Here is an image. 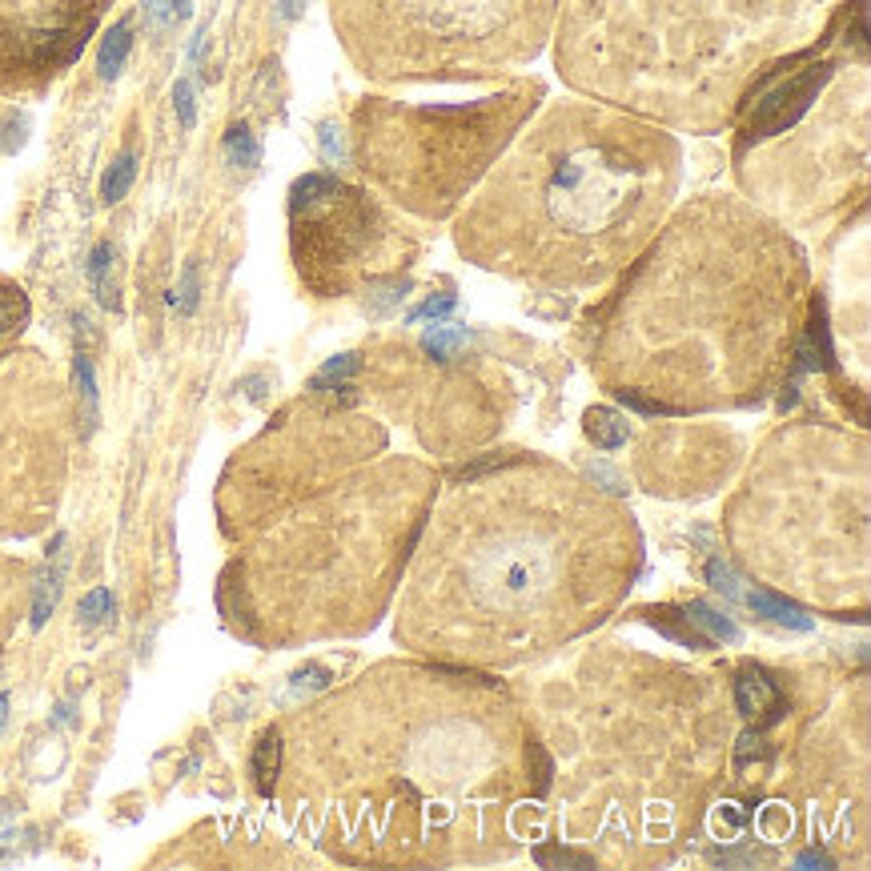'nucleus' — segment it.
<instances>
[{"mask_svg":"<svg viewBox=\"0 0 871 871\" xmlns=\"http://www.w3.org/2000/svg\"><path fill=\"white\" fill-rule=\"evenodd\" d=\"M409 579L398 639L454 663H522L606 619L639 567L631 518L559 470L466 478Z\"/></svg>","mask_w":871,"mask_h":871,"instance_id":"1","label":"nucleus"},{"mask_svg":"<svg viewBox=\"0 0 871 871\" xmlns=\"http://www.w3.org/2000/svg\"><path fill=\"white\" fill-rule=\"evenodd\" d=\"M334 711L357 732L342 775L345 839L357 860H454L498 836L518 779V719L490 678L377 667Z\"/></svg>","mask_w":871,"mask_h":871,"instance_id":"2","label":"nucleus"},{"mask_svg":"<svg viewBox=\"0 0 871 871\" xmlns=\"http://www.w3.org/2000/svg\"><path fill=\"white\" fill-rule=\"evenodd\" d=\"M715 237L719 221H707V205L683 214L614 318L603 366L614 394L643 414L759 398L791 345L803 278L791 241L751 217L735 261L723 266Z\"/></svg>","mask_w":871,"mask_h":871,"instance_id":"3","label":"nucleus"},{"mask_svg":"<svg viewBox=\"0 0 871 871\" xmlns=\"http://www.w3.org/2000/svg\"><path fill=\"white\" fill-rule=\"evenodd\" d=\"M675 141L611 108H550L458 226L478 266L547 286H599L675 194Z\"/></svg>","mask_w":871,"mask_h":871,"instance_id":"4","label":"nucleus"},{"mask_svg":"<svg viewBox=\"0 0 871 871\" xmlns=\"http://www.w3.org/2000/svg\"><path fill=\"white\" fill-rule=\"evenodd\" d=\"M530 108L527 93L478 105H366L357 113V162L398 205L446 217L515 141Z\"/></svg>","mask_w":871,"mask_h":871,"instance_id":"5","label":"nucleus"},{"mask_svg":"<svg viewBox=\"0 0 871 871\" xmlns=\"http://www.w3.org/2000/svg\"><path fill=\"white\" fill-rule=\"evenodd\" d=\"M293 258L302 278L322 298L350 293L357 281H377L394 269L386 217L362 189H350L338 177L310 173L290 189Z\"/></svg>","mask_w":871,"mask_h":871,"instance_id":"6","label":"nucleus"},{"mask_svg":"<svg viewBox=\"0 0 871 871\" xmlns=\"http://www.w3.org/2000/svg\"><path fill=\"white\" fill-rule=\"evenodd\" d=\"M105 4L97 0H69L49 4L33 17L0 24V73L12 81H41L73 65L85 41L97 29V17Z\"/></svg>","mask_w":871,"mask_h":871,"instance_id":"7","label":"nucleus"},{"mask_svg":"<svg viewBox=\"0 0 871 871\" xmlns=\"http://www.w3.org/2000/svg\"><path fill=\"white\" fill-rule=\"evenodd\" d=\"M831 81V65H807L803 73L787 76L784 85H775L759 105H755L751 121H747V137H771V133H787L803 117L811 101L819 97V89Z\"/></svg>","mask_w":871,"mask_h":871,"instance_id":"8","label":"nucleus"},{"mask_svg":"<svg viewBox=\"0 0 871 871\" xmlns=\"http://www.w3.org/2000/svg\"><path fill=\"white\" fill-rule=\"evenodd\" d=\"M735 707L755 723H775L784 711V699H779V687L771 683L767 671L743 667L739 678H735Z\"/></svg>","mask_w":871,"mask_h":871,"instance_id":"9","label":"nucleus"},{"mask_svg":"<svg viewBox=\"0 0 871 871\" xmlns=\"http://www.w3.org/2000/svg\"><path fill=\"white\" fill-rule=\"evenodd\" d=\"M65 535L53 538V550H49V567L41 570L37 579V594H33V626L49 623L56 599H61V582H65Z\"/></svg>","mask_w":871,"mask_h":871,"instance_id":"10","label":"nucleus"},{"mask_svg":"<svg viewBox=\"0 0 871 871\" xmlns=\"http://www.w3.org/2000/svg\"><path fill=\"white\" fill-rule=\"evenodd\" d=\"M89 286L97 293V302L105 310H121V286H117V249L101 241L93 253H89Z\"/></svg>","mask_w":871,"mask_h":871,"instance_id":"11","label":"nucleus"},{"mask_svg":"<svg viewBox=\"0 0 871 871\" xmlns=\"http://www.w3.org/2000/svg\"><path fill=\"white\" fill-rule=\"evenodd\" d=\"M133 53V21L125 17V21H117L113 29H108L105 37H101V53H97V73L105 76V81H113V76L125 69V61H129Z\"/></svg>","mask_w":871,"mask_h":871,"instance_id":"12","label":"nucleus"},{"mask_svg":"<svg viewBox=\"0 0 871 871\" xmlns=\"http://www.w3.org/2000/svg\"><path fill=\"white\" fill-rule=\"evenodd\" d=\"M626 434H631V426H626L623 414H614V409H606V406L587 409V438H591L594 446H603V450H619V446L626 442Z\"/></svg>","mask_w":871,"mask_h":871,"instance_id":"13","label":"nucleus"},{"mask_svg":"<svg viewBox=\"0 0 871 871\" xmlns=\"http://www.w3.org/2000/svg\"><path fill=\"white\" fill-rule=\"evenodd\" d=\"M278 771H281V735L266 732L258 743V751H253V784H258L261 796H273Z\"/></svg>","mask_w":871,"mask_h":871,"instance_id":"14","label":"nucleus"},{"mask_svg":"<svg viewBox=\"0 0 871 871\" xmlns=\"http://www.w3.org/2000/svg\"><path fill=\"white\" fill-rule=\"evenodd\" d=\"M73 377L76 394H81V431L93 434V426H97V377H93V362H89L85 350H76Z\"/></svg>","mask_w":871,"mask_h":871,"instance_id":"15","label":"nucleus"},{"mask_svg":"<svg viewBox=\"0 0 871 871\" xmlns=\"http://www.w3.org/2000/svg\"><path fill=\"white\" fill-rule=\"evenodd\" d=\"M743 603L747 606H755L759 614H767V619H775V623H787V626H796V631H807L811 626V619H807L799 606H791L787 599H779V594H767V591H751V594H743Z\"/></svg>","mask_w":871,"mask_h":871,"instance_id":"16","label":"nucleus"},{"mask_svg":"<svg viewBox=\"0 0 871 871\" xmlns=\"http://www.w3.org/2000/svg\"><path fill=\"white\" fill-rule=\"evenodd\" d=\"M466 345H470V330H466V325H434V330H426V338H422V350L431 357H438V362L458 357Z\"/></svg>","mask_w":871,"mask_h":871,"instance_id":"17","label":"nucleus"},{"mask_svg":"<svg viewBox=\"0 0 871 871\" xmlns=\"http://www.w3.org/2000/svg\"><path fill=\"white\" fill-rule=\"evenodd\" d=\"M133 177H137V153L125 149V153L117 157V162L108 165L105 182H101V201H105V205H117L121 197H125V194L133 189Z\"/></svg>","mask_w":871,"mask_h":871,"instance_id":"18","label":"nucleus"},{"mask_svg":"<svg viewBox=\"0 0 871 871\" xmlns=\"http://www.w3.org/2000/svg\"><path fill=\"white\" fill-rule=\"evenodd\" d=\"M687 623H695V626H703L711 639H719V643H739V626L727 619V614H715L711 611L707 603H691L687 606Z\"/></svg>","mask_w":871,"mask_h":871,"instance_id":"19","label":"nucleus"},{"mask_svg":"<svg viewBox=\"0 0 871 871\" xmlns=\"http://www.w3.org/2000/svg\"><path fill=\"white\" fill-rule=\"evenodd\" d=\"M226 162L237 165V169H253V165L261 162V145L246 125H234V129L226 133Z\"/></svg>","mask_w":871,"mask_h":871,"instance_id":"20","label":"nucleus"},{"mask_svg":"<svg viewBox=\"0 0 871 871\" xmlns=\"http://www.w3.org/2000/svg\"><path fill=\"white\" fill-rule=\"evenodd\" d=\"M24 318H29V298L21 293V286L0 281V334H9V330L24 325Z\"/></svg>","mask_w":871,"mask_h":871,"instance_id":"21","label":"nucleus"},{"mask_svg":"<svg viewBox=\"0 0 871 871\" xmlns=\"http://www.w3.org/2000/svg\"><path fill=\"white\" fill-rule=\"evenodd\" d=\"M357 354H342V357H330L322 370H318V377L310 382V390H318V394H325V390H338V386H345V377L350 374H357Z\"/></svg>","mask_w":871,"mask_h":871,"instance_id":"22","label":"nucleus"},{"mask_svg":"<svg viewBox=\"0 0 871 871\" xmlns=\"http://www.w3.org/2000/svg\"><path fill=\"white\" fill-rule=\"evenodd\" d=\"M81 623L85 626H101V623H113V594L105 591V587H97V591H89L85 599H81Z\"/></svg>","mask_w":871,"mask_h":871,"instance_id":"23","label":"nucleus"},{"mask_svg":"<svg viewBox=\"0 0 871 871\" xmlns=\"http://www.w3.org/2000/svg\"><path fill=\"white\" fill-rule=\"evenodd\" d=\"M185 12H189V0H145V17H149L153 29H169Z\"/></svg>","mask_w":871,"mask_h":871,"instance_id":"24","label":"nucleus"},{"mask_svg":"<svg viewBox=\"0 0 871 871\" xmlns=\"http://www.w3.org/2000/svg\"><path fill=\"white\" fill-rule=\"evenodd\" d=\"M24 133H29V117H24V113H9V117H0V153L21 149Z\"/></svg>","mask_w":871,"mask_h":871,"instance_id":"25","label":"nucleus"},{"mask_svg":"<svg viewBox=\"0 0 871 871\" xmlns=\"http://www.w3.org/2000/svg\"><path fill=\"white\" fill-rule=\"evenodd\" d=\"M406 281H394V286H382V281H370V310L374 313H386V310H394V305L406 298Z\"/></svg>","mask_w":871,"mask_h":871,"instance_id":"26","label":"nucleus"},{"mask_svg":"<svg viewBox=\"0 0 871 871\" xmlns=\"http://www.w3.org/2000/svg\"><path fill=\"white\" fill-rule=\"evenodd\" d=\"M173 108H177L182 129H194V125H197V105H194V85H189V81H177V89H173Z\"/></svg>","mask_w":871,"mask_h":871,"instance_id":"27","label":"nucleus"},{"mask_svg":"<svg viewBox=\"0 0 871 871\" xmlns=\"http://www.w3.org/2000/svg\"><path fill=\"white\" fill-rule=\"evenodd\" d=\"M707 579H711V587L715 591H723L727 599H743V591H739V579H735V570L727 567V562H707Z\"/></svg>","mask_w":871,"mask_h":871,"instance_id":"28","label":"nucleus"},{"mask_svg":"<svg viewBox=\"0 0 871 871\" xmlns=\"http://www.w3.org/2000/svg\"><path fill=\"white\" fill-rule=\"evenodd\" d=\"M454 310V293H442V298H426V302L418 305V310L409 313V322H438V318H446V313Z\"/></svg>","mask_w":871,"mask_h":871,"instance_id":"29","label":"nucleus"},{"mask_svg":"<svg viewBox=\"0 0 871 871\" xmlns=\"http://www.w3.org/2000/svg\"><path fill=\"white\" fill-rule=\"evenodd\" d=\"M322 157L330 165H342L345 162V137L338 125H322Z\"/></svg>","mask_w":871,"mask_h":871,"instance_id":"30","label":"nucleus"},{"mask_svg":"<svg viewBox=\"0 0 871 871\" xmlns=\"http://www.w3.org/2000/svg\"><path fill=\"white\" fill-rule=\"evenodd\" d=\"M194 305H197V266H185L182 290H177V310L194 313Z\"/></svg>","mask_w":871,"mask_h":871,"instance_id":"31","label":"nucleus"},{"mask_svg":"<svg viewBox=\"0 0 871 871\" xmlns=\"http://www.w3.org/2000/svg\"><path fill=\"white\" fill-rule=\"evenodd\" d=\"M535 860L538 863H570V868H594L591 856H570V851H562V848H542Z\"/></svg>","mask_w":871,"mask_h":871,"instance_id":"32","label":"nucleus"},{"mask_svg":"<svg viewBox=\"0 0 871 871\" xmlns=\"http://www.w3.org/2000/svg\"><path fill=\"white\" fill-rule=\"evenodd\" d=\"M302 4H305V0H278L281 21H293V17H298V12H302Z\"/></svg>","mask_w":871,"mask_h":871,"instance_id":"33","label":"nucleus"},{"mask_svg":"<svg viewBox=\"0 0 871 871\" xmlns=\"http://www.w3.org/2000/svg\"><path fill=\"white\" fill-rule=\"evenodd\" d=\"M799 863H803V868H816V863H819V868H828L831 860H828V856H819V851H807V856H799Z\"/></svg>","mask_w":871,"mask_h":871,"instance_id":"34","label":"nucleus"},{"mask_svg":"<svg viewBox=\"0 0 871 871\" xmlns=\"http://www.w3.org/2000/svg\"><path fill=\"white\" fill-rule=\"evenodd\" d=\"M4 719H9V695H0V727H4Z\"/></svg>","mask_w":871,"mask_h":871,"instance_id":"35","label":"nucleus"}]
</instances>
